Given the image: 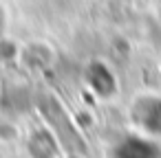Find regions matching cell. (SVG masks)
Returning <instances> with one entry per match:
<instances>
[{
  "instance_id": "obj_2",
  "label": "cell",
  "mask_w": 161,
  "mask_h": 158,
  "mask_svg": "<svg viewBox=\"0 0 161 158\" xmlns=\"http://www.w3.org/2000/svg\"><path fill=\"white\" fill-rule=\"evenodd\" d=\"M113 158H161V149L150 138L128 136L113 147Z\"/></svg>"
},
{
  "instance_id": "obj_1",
  "label": "cell",
  "mask_w": 161,
  "mask_h": 158,
  "mask_svg": "<svg viewBox=\"0 0 161 158\" xmlns=\"http://www.w3.org/2000/svg\"><path fill=\"white\" fill-rule=\"evenodd\" d=\"M135 123L154 138H161V97H143L132 108Z\"/></svg>"
}]
</instances>
